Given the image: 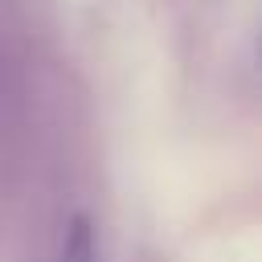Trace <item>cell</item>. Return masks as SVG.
I'll return each mask as SVG.
<instances>
[{
	"mask_svg": "<svg viewBox=\"0 0 262 262\" xmlns=\"http://www.w3.org/2000/svg\"><path fill=\"white\" fill-rule=\"evenodd\" d=\"M61 262H98L94 233H90V221H86V217H74V221H70L66 246H61Z\"/></svg>",
	"mask_w": 262,
	"mask_h": 262,
	"instance_id": "1",
	"label": "cell"
}]
</instances>
